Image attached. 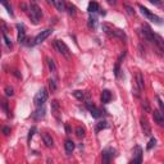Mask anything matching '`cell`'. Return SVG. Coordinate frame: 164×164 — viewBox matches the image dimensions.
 Wrapping results in <instances>:
<instances>
[{
	"label": "cell",
	"mask_w": 164,
	"mask_h": 164,
	"mask_svg": "<svg viewBox=\"0 0 164 164\" xmlns=\"http://www.w3.org/2000/svg\"><path fill=\"white\" fill-rule=\"evenodd\" d=\"M101 28L103 31L105 32L106 35H109L110 37H118L121 40H127V36H126L124 31L123 30H119V28H116L113 24H109V23H103L101 24Z\"/></svg>",
	"instance_id": "6da1fadb"
},
{
	"label": "cell",
	"mask_w": 164,
	"mask_h": 164,
	"mask_svg": "<svg viewBox=\"0 0 164 164\" xmlns=\"http://www.w3.org/2000/svg\"><path fill=\"white\" fill-rule=\"evenodd\" d=\"M30 10H31V14H30V18L34 22L35 24L39 23V19L42 17V12H41V8L39 7V4L36 3V0H31V7H30Z\"/></svg>",
	"instance_id": "7a4b0ae2"
},
{
	"label": "cell",
	"mask_w": 164,
	"mask_h": 164,
	"mask_svg": "<svg viewBox=\"0 0 164 164\" xmlns=\"http://www.w3.org/2000/svg\"><path fill=\"white\" fill-rule=\"evenodd\" d=\"M54 48L56 49V51H59V53L62 54V55H64L65 58L69 59L71 58V51H69V48H68L67 45H65L63 41L60 40H55L54 41Z\"/></svg>",
	"instance_id": "3957f363"
},
{
	"label": "cell",
	"mask_w": 164,
	"mask_h": 164,
	"mask_svg": "<svg viewBox=\"0 0 164 164\" xmlns=\"http://www.w3.org/2000/svg\"><path fill=\"white\" fill-rule=\"evenodd\" d=\"M48 100V92H46L45 89H41L36 95H35V99H34V103L36 106H41L45 104V101Z\"/></svg>",
	"instance_id": "277c9868"
},
{
	"label": "cell",
	"mask_w": 164,
	"mask_h": 164,
	"mask_svg": "<svg viewBox=\"0 0 164 164\" xmlns=\"http://www.w3.org/2000/svg\"><path fill=\"white\" fill-rule=\"evenodd\" d=\"M138 8H140V10H141V13H142V15H145V17L147 18V19L155 22V23H158V24H162V19H160V18L158 17V15L153 14V13L150 12V10L147 9V8L142 7V5H138Z\"/></svg>",
	"instance_id": "5b68a950"
},
{
	"label": "cell",
	"mask_w": 164,
	"mask_h": 164,
	"mask_svg": "<svg viewBox=\"0 0 164 164\" xmlns=\"http://www.w3.org/2000/svg\"><path fill=\"white\" fill-rule=\"evenodd\" d=\"M51 32H53L51 30H45V31H41L40 34L37 35L36 37H35V44L37 45V44H41L42 41H45V40L51 35Z\"/></svg>",
	"instance_id": "8992f818"
},
{
	"label": "cell",
	"mask_w": 164,
	"mask_h": 164,
	"mask_svg": "<svg viewBox=\"0 0 164 164\" xmlns=\"http://www.w3.org/2000/svg\"><path fill=\"white\" fill-rule=\"evenodd\" d=\"M141 34H142L144 39L149 40L150 42H154V34H153L151 30H150L147 26H142V31H141Z\"/></svg>",
	"instance_id": "52a82bcc"
},
{
	"label": "cell",
	"mask_w": 164,
	"mask_h": 164,
	"mask_svg": "<svg viewBox=\"0 0 164 164\" xmlns=\"http://www.w3.org/2000/svg\"><path fill=\"white\" fill-rule=\"evenodd\" d=\"M153 116H154V119H155V122H157L158 124L163 126V123H164V116H163V112L160 110V109H154V112H153Z\"/></svg>",
	"instance_id": "ba28073f"
},
{
	"label": "cell",
	"mask_w": 164,
	"mask_h": 164,
	"mask_svg": "<svg viewBox=\"0 0 164 164\" xmlns=\"http://www.w3.org/2000/svg\"><path fill=\"white\" fill-rule=\"evenodd\" d=\"M17 28H18V37L17 41L19 44H23L24 39H26V28L23 27V24H17Z\"/></svg>",
	"instance_id": "9c48e42d"
},
{
	"label": "cell",
	"mask_w": 164,
	"mask_h": 164,
	"mask_svg": "<svg viewBox=\"0 0 164 164\" xmlns=\"http://www.w3.org/2000/svg\"><path fill=\"white\" fill-rule=\"evenodd\" d=\"M141 127H142V132L145 136H150L151 135V128L149 126V122H147L146 118H141Z\"/></svg>",
	"instance_id": "30bf717a"
},
{
	"label": "cell",
	"mask_w": 164,
	"mask_h": 164,
	"mask_svg": "<svg viewBox=\"0 0 164 164\" xmlns=\"http://www.w3.org/2000/svg\"><path fill=\"white\" fill-rule=\"evenodd\" d=\"M50 106H51V113H53V116L59 121V113H60L59 103L56 101V100H53V101H51V105H50Z\"/></svg>",
	"instance_id": "8fae6325"
},
{
	"label": "cell",
	"mask_w": 164,
	"mask_h": 164,
	"mask_svg": "<svg viewBox=\"0 0 164 164\" xmlns=\"http://www.w3.org/2000/svg\"><path fill=\"white\" fill-rule=\"evenodd\" d=\"M135 158H133V163H141L142 162V149L140 146H135Z\"/></svg>",
	"instance_id": "7c38bea8"
},
{
	"label": "cell",
	"mask_w": 164,
	"mask_h": 164,
	"mask_svg": "<svg viewBox=\"0 0 164 164\" xmlns=\"http://www.w3.org/2000/svg\"><path fill=\"white\" fill-rule=\"evenodd\" d=\"M113 153H114V150H112V149L104 150L103 151V163L108 164L109 162H110V158L113 157Z\"/></svg>",
	"instance_id": "4fadbf2b"
},
{
	"label": "cell",
	"mask_w": 164,
	"mask_h": 164,
	"mask_svg": "<svg viewBox=\"0 0 164 164\" xmlns=\"http://www.w3.org/2000/svg\"><path fill=\"white\" fill-rule=\"evenodd\" d=\"M42 141H44V144H45V146L53 147L54 140H53V137H51L49 133H42Z\"/></svg>",
	"instance_id": "5bb4252c"
},
{
	"label": "cell",
	"mask_w": 164,
	"mask_h": 164,
	"mask_svg": "<svg viewBox=\"0 0 164 164\" xmlns=\"http://www.w3.org/2000/svg\"><path fill=\"white\" fill-rule=\"evenodd\" d=\"M32 117H34L35 119H41V118H44V117H45V108H44V105L37 106V110L35 112Z\"/></svg>",
	"instance_id": "9a60e30c"
},
{
	"label": "cell",
	"mask_w": 164,
	"mask_h": 164,
	"mask_svg": "<svg viewBox=\"0 0 164 164\" xmlns=\"http://www.w3.org/2000/svg\"><path fill=\"white\" fill-rule=\"evenodd\" d=\"M112 100V94L109 90H104L101 92V103L103 104H108Z\"/></svg>",
	"instance_id": "2e32d148"
},
{
	"label": "cell",
	"mask_w": 164,
	"mask_h": 164,
	"mask_svg": "<svg viewBox=\"0 0 164 164\" xmlns=\"http://www.w3.org/2000/svg\"><path fill=\"white\" fill-rule=\"evenodd\" d=\"M64 147H65V153H67L68 155L72 154V151L75 150V142H73L72 140H67L64 144Z\"/></svg>",
	"instance_id": "e0dca14e"
},
{
	"label": "cell",
	"mask_w": 164,
	"mask_h": 164,
	"mask_svg": "<svg viewBox=\"0 0 164 164\" xmlns=\"http://www.w3.org/2000/svg\"><path fill=\"white\" fill-rule=\"evenodd\" d=\"M136 85L138 86V89L140 90H142L144 89V85H145V82H144V77H142V75H141V72H137L136 73Z\"/></svg>",
	"instance_id": "ac0fdd59"
},
{
	"label": "cell",
	"mask_w": 164,
	"mask_h": 164,
	"mask_svg": "<svg viewBox=\"0 0 164 164\" xmlns=\"http://www.w3.org/2000/svg\"><path fill=\"white\" fill-rule=\"evenodd\" d=\"M54 5L56 7V9H58L59 12H64L65 8H67L64 0H54Z\"/></svg>",
	"instance_id": "d6986e66"
},
{
	"label": "cell",
	"mask_w": 164,
	"mask_h": 164,
	"mask_svg": "<svg viewBox=\"0 0 164 164\" xmlns=\"http://www.w3.org/2000/svg\"><path fill=\"white\" fill-rule=\"evenodd\" d=\"M99 9H100V8H99V4H97L96 1H90L89 8H87L89 13H96Z\"/></svg>",
	"instance_id": "ffe728a7"
},
{
	"label": "cell",
	"mask_w": 164,
	"mask_h": 164,
	"mask_svg": "<svg viewBox=\"0 0 164 164\" xmlns=\"http://www.w3.org/2000/svg\"><path fill=\"white\" fill-rule=\"evenodd\" d=\"M123 56H124V53H123V55L119 56V59H118V60H117V63H116V68H114V75H116L117 77L119 76V72H121V62H122Z\"/></svg>",
	"instance_id": "44dd1931"
},
{
	"label": "cell",
	"mask_w": 164,
	"mask_h": 164,
	"mask_svg": "<svg viewBox=\"0 0 164 164\" xmlns=\"http://www.w3.org/2000/svg\"><path fill=\"white\" fill-rule=\"evenodd\" d=\"M0 4H3L5 7V9L8 10V13H9L10 15H14V13H13V9H12V5L9 4V1H8V0H0Z\"/></svg>",
	"instance_id": "7402d4cb"
},
{
	"label": "cell",
	"mask_w": 164,
	"mask_h": 164,
	"mask_svg": "<svg viewBox=\"0 0 164 164\" xmlns=\"http://www.w3.org/2000/svg\"><path fill=\"white\" fill-rule=\"evenodd\" d=\"M72 94L77 100H81V101L82 100H85V92L81 91V90H76V91H73Z\"/></svg>",
	"instance_id": "603a6c76"
},
{
	"label": "cell",
	"mask_w": 164,
	"mask_h": 164,
	"mask_svg": "<svg viewBox=\"0 0 164 164\" xmlns=\"http://www.w3.org/2000/svg\"><path fill=\"white\" fill-rule=\"evenodd\" d=\"M48 65H49L50 72L54 73V75H56V65H55V63H54L53 59H48Z\"/></svg>",
	"instance_id": "cb8c5ba5"
},
{
	"label": "cell",
	"mask_w": 164,
	"mask_h": 164,
	"mask_svg": "<svg viewBox=\"0 0 164 164\" xmlns=\"http://www.w3.org/2000/svg\"><path fill=\"white\" fill-rule=\"evenodd\" d=\"M90 113H91V116L94 117V118H99V117L101 116V112H100L96 106H94L92 109H90Z\"/></svg>",
	"instance_id": "d4e9b609"
},
{
	"label": "cell",
	"mask_w": 164,
	"mask_h": 164,
	"mask_svg": "<svg viewBox=\"0 0 164 164\" xmlns=\"http://www.w3.org/2000/svg\"><path fill=\"white\" fill-rule=\"evenodd\" d=\"M106 127H108V123H106L105 121L99 122V123L96 124V128H95V131H96V132H100V131L104 130V128H106Z\"/></svg>",
	"instance_id": "484cf974"
},
{
	"label": "cell",
	"mask_w": 164,
	"mask_h": 164,
	"mask_svg": "<svg viewBox=\"0 0 164 164\" xmlns=\"http://www.w3.org/2000/svg\"><path fill=\"white\" fill-rule=\"evenodd\" d=\"M76 135H77V137H85V128L82 127H77V130H76Z\"/></svg>",
	"instance_id": "4316f807"
},
{
	"label": "cell",
	"mask_w": 164,
	"mask_h": 164,
	"mask_svg": "<svg viewBox=\"0 0 164 164\" xmlns=\"http://www.w3.org/2000/svg\"><path fill=\"white\" fill-rule=\"evenodd\" d=\"M5 94H7V96H13V95H14V90H13V87H10V86L5 87Z\"/></svg>",
	"instance_id": "83f0119b"
},
{
	"label": "cell",
	"mask_w": 164,
	"mask_h": 164,
	"mask_svg": "<svg viewBox=\"0 0 164 164\" xmlns=\"http://www.w3.org/2000/svg\"><path fill=\"white\" fill-rule=\"evenodd\" d=\"M67 9H68V13H69L71 15H76V7L75 5H68Z\"/></svg>",
	"instance_id": "f1b7e54d"
},
{
	"label": "cell",
	"mask_w": 164,
	"mask_h": 164,
	"mask_svg": "<svg viewBox=\"0 0 164 164\" xmlns=\"http://www.w3.org/2000/svg\"><path fill=\"white\" fill-rule=\"evenodd\" d=\"M155 144H157V140H155L154 137H151L150 138V141H149V145H147V150H151L153 147L155 146Z\"/></svg>",
	"instance_id": "f546056e"
},
{
	"label": "cell",
	"mask_w": 164,
	"mask_h": 164,
	"mask_svg": "<svg viewBox=\"0 0 164 164\" xmlns=\"http://www.w3.org/2000/svg\"><path fill=\"white\" fill-rule=\"evenodd\" d=\"M35 132H36V127H32L31 130H30V132H28V138H27L28 142H31V138H32V136L35 135Z\"/></svg>",
	"instance_id": "4dcf8cb0"
},
{
	"label": "cell",
	"mask_w": 164,
	"mask_h": 164,
	"mask_svg": "<svg viewBox=\"0 0 164 164\" xmlns=\"http://www.w3.org/2000/svg\"><path fill=\"white\" fill-rule=\"evenodd\" d=\"M124 8H126V10H127V13L130 15H135V10H133V8L131 7V5H124Z\"/></svg>",
	"instance_id": "1f68e13d"
},
{
	"label": "cell",
	"mask_w": 164,
	"mask_h": 164,
	"mask_svg": "<svg viewBox=\"0 0 164 164\" xmlns=\"http://www.w3.org/2000/svg\"><path fill=\"white\" fill-rule=\"evenodd\" d=\"M49 86H50V90H51V91H55V90H56V83H55V81H54V80H50V81H49Z\"/></svg>",
	"instance_id": "d6a6232c"
},
{
	"label": "cell",
	"mask_w": 164,
	"mask_h": 164,
	"mask_svg": "<svg viewBox=\"0 0 164 164\" xmlns=\"http://www.w3.org/2000/svg\"><path fill=\"white\" fill-rule=\"evenodd\" d=\"M0 26H1V30H3V35H7L8 34V26L4 23V22H0Z\"/></svg>",
	"instance_id": "836d02e7"
},
{
	"label": "cell",
	"mask_w": 164,
	"mask_h": 164,
	"mask_svg": "<svg viewBox=\"0 0 164 164\" xmlns=\"http://www.w3.org/2000/svg\"><path fill=\"white\" fill-rule=\"evenodd\" d=\"M3 37H4V40H5V44H7V46L8 48H12V41H10V39L7 36V35H3Z\"/></svg>",
	"instance_id": "e575fe53"
},
{
	"label": "cell",
	"mask_w": 164,
	"mask_h": 164,
	"mask_svg": "<svg viewBox=\"0 0 164 164\" xmlns=\"http://www.w3.org/2000/svg\"><path fill=\"white\" fill-rule=\"evenodd\" d=\"M157 100H158V104H159V108H160V110H164V104H163V101H162V99H160L159 96H157Z\"/></svg>",
	"instance_id": "d590c367"
},
{
	"label": "cell",
	"mask_w": 164,
	"mask_h": 164,
	"mask_svg": "<svg viewBox=\"0 0 164 164\" xmlns=\"http://www.w3.org/2000/svg\"><path fill=\"white\" fill-rule=\"evenodd\" d=\"M3 132H4V135H5V136H8V135L10 133V130H9L8 127H4V128H3Z\"/></svg>",
	"instance_id": "8d00e7d4"
},
{
	"label": "cell",
	"mask_w": 164,
	"mask_h": 164,
	"mask_svg": "<svg viewBox=\"0 0 164 164\" xmlns=\"http://www.w3.org/2000/svg\"><path fill=\"white\" fill-rule=\"evenodd\" d=\"M150 3H151V4H154V5H160V4H162V1H160V0H150Z\"/></svg>",
	"instance_id": "74e56055"
},
{
	"label": "cell",
	"mask_w": 164,
	"mask_h": 164,
	"mask_svg": "<svg viewBox=\"0 0 164 164\" xmlns=\"http://www.w3.org/2000/svg\"><path fill=\"white\" fill-rule=\"evenodd\" d=\"M106 1H108L110 5H116L117 4V0H106Z\"/></svg>",
	"instance_id": "f35d334b"
},
{
	"label": "cell",
	"mask_w": 164,
	"mask_h": 164,
	"mask_svg": "<svg viewBox=\"0 0 164 164\" xmlns=\"http://www.w3.org/2000/svg\"><path fill=\"white\" fill-rule=\"evenodd\" d=\"M65 131H67L68 135L71 133V127H69V124H65Z\"/></svg>",
	"instance_id": "ab89813d"
},
{
	"label": "cell",
	"mask_w": 164,
	"mask_h": 164,
	"mask_svg": "<svg viewBox=\"0 0 164 164\" xmlns=\"http://www.w3.org/2000/svg\"><path fill=\"white\" fill-rule=\"evenodd\" d=\"M14 75H15V76H17V77H18V78H21V75H19V73H18V71H15V72H14Z\"/></svg>",
	"instance_id": "60d3db41"
},
{
	"label": "cell",
	"mask_w": 164,
	"mask_h": 164,
	"mask_svg": "<svg viewBox=\"0 0 164 164\" xmlns=\"http://www.w3.org/2000/svg\"><path fill=\"white\" fill-rule=\"evenodd\" d=\"M46 1H48L49 4H54V0H46Z\"/></svg>",
	"instance_id": "b9f144b4"
},
{
	"label": "cell",
	"mask_w": 164,
	"mask_h": 164,
	"mask_svg": "<svg viewBox=\"0 0 164 164\" xmlns=\"http://www.w3.org/2000/svg\"><path fill=\"white\" fill-rule=\"evenodd\" d=\"M0 56H1V51H0Z\"/></svg>",
	"instance_id": "7bdbcfd3"
}]
</instances>
